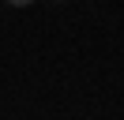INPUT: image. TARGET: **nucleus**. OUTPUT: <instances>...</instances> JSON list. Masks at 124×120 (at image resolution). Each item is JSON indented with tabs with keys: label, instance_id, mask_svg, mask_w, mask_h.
<instances>
[{
	"label": "nucleus",
	"instance_id": "nucleus-1",
	"mask_svg": "<svg viewBox=\"0 0 124 120\" xmlns=\"http://www.w3.org/2000/svg\"><path fill=\"white\" fill-rule=\"evenodd\" d=\"M4 4H11V8H30V4H38V0H4Z\"/></svg>",
	"mask_w": 124,
	"mask_h": 120
},
{
	"label": "nucleus",
	"instance_id": "nucleus-2",
	"mask_svg": "<svg viewBox=\"0 0 124 120\" xmlns=\"http://www.w3.org/2000/svg\"><path fill=\"white\" fill-rule=\"evenodd\" d=\"M53 4H60V0H53Z\"/></svg>",
	"mask_w": 124,
	"mask_h": 120
}]
</instances>
